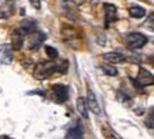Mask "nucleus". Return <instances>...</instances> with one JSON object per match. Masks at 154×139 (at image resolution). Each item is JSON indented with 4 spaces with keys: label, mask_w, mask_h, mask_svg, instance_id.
I'll return each mask as SVG.
<instances>
[{
    "label": "nucleus",
    "mask_w": 154,
    "mask_h": 139,
    "mask_svg": "<svg viewBox=\"0 0 154 139\" xmlns=\"http://www.w3.org/2000/svg\"><path fill=\"white\" fill-rule=\"evenodd\" d=\"M57 70H59L57 63H40L34 69V78L38 79V80H44Z\"/></svg>",
    "instance_id": "nucleus-1"
},
{
    "label": "nucleus",
    "mask_w": 154,
    "mask_h": 139,
    "mask_svg": "<svg viewBox=\"0 0 154 139\" xmlns=\"http://www.w3.org/2000/svg\"><path fill=\"white\" fill-rule=\"evenodd\" d=\"M126 42L130 49H141L144 45H147V36L143 33H138V32H133V33H128L126 36Z\"/></svg>",
    "instance_id": "nucleus-2"
},
{
    "label": "nucleus",
    "mask_w": 154,
    "mask_h": 139,
    "mask_svg": "<svg viewBox=\"0 0 154 139\" xmlns=\"http://www.w3.org/2000/svg\"><path fill=\"white\" fill-rule=\"evenodd\" d=\"M153 82H154L153 75H151V73H150L147 69H144V67H140V69H138L137 78H136V83H137L140 88H144V86L153 85Z\"/></svg>",
    "instance_id": "nucleus-3"
},
{
    "label": "nucleus",
    "mask_w": 154,
    "mask_h": 139,
    "mask_svg": "<svg viewBox=\"0 0 154 139\" xmlns=\"http://www.w3.org/2000/svg\"><path fill=\"white\" fill-rule=\"evenodd\" d=\"M86 102H87V108L93 112L94 115H97V116L101 115V108H100V103H99V100H97L96 95H94V92L91 89L87 90V100H86Z\"/></svg>",
    "instance_id": "nucleus-4"
},
{
    "label": "nucleus",
    "mask_w": 154,
    "mask_h": 139,
    "mask_svg": "<svg viewBox=\"0 0 154 139\" xmlns=\"http://www.w3.org/2000/svg\"><path fill=\"white\" fill-rule=\"evenodd\" d=\"M53 95H54V99L57 103H63L69 98V89L64 85H54L53 86Z\"/></svg>",
    "instance_id": "nucleus-5"
},
{
    "label": "nucleus",
    "mask_w": 154,
    "mask_h": 139,
    "mask_svg": "<svg viewBox=\"0 0 154 139\" xmlns=\"http://www.w3.org/2000/svg\"><path fill=\"white\" fill-rule=\"evenodd\" d=\"M104 22L106 26H109L116 20V16H117V9H116L114 5H110V3H104Z\"/></svg>",
    "instance_id": "nucleus-6"
},
{
    "label": "nucleus",
    "mask_w": 154,
    "mask_h": 139,
    "mask_svg": "<svg viewBox=\"0 0 154 139\" xmlns=\"http://www.w3.org/2000/svg\"><path fill=\"white\" fill-rule=\"evenodd\" d=\"M104 60L110 65H117V63H121V62L126 59V56L119 53V52H109V53H104L103 55Z\"/></svg>",
    "instance_id": "nucleus-7"
},
{
    "label": "nucleus",
    "mask_w": 154,
    "mask_h": 139,
    "mask_svg": "<svg viewBox=\"0 0 154 139\" xmlns=\"http://www.w3.org/2000/svg\"><path fill=\"white\" fill-rule=\"evenodd\" d=\"M77 111H79V113H80V116L83 118V119H87L88 118V108H87V102H86V99H83V98H79L77 99Z\"/></svg>",
    "instance_id": "nucleus-8"
},
{
    "label": "nucleus",
    "mask_w": 154,
    "mask_h": 139,
    "mask_svg": "<svg viewBox=\"0 0 154 139\" xmlns=\"http://www.w3.org/2000/svg\"><path fill=\"white\" fill-rule=\"evenodd\" d=\"M128 13H130V16L134 17V19H141V17L146 16V9L141 7V6L133 5L128 7Z\"/></svg>",
    "instance_id": "nucleus-9"
},
{
    "label": "nucleus",
    "mask_w": 154,
    "mask_h": 139,
    "mask_svg": "<svg viewBox=\"0 0 154 139\" xmlns=\"http://www.w3.org/2000/svg\"><path fill=\"white\" fill-rule=\"evenodd\" d=\"M23 34H32L36 30V23L33 20H26V22L22 23V26L19 29Z\"/></svg>",
    "instance_id": "nucleus-10"
},
{
    "label": "nucleus",
    "mask_w": 154,
    "mask_h": 139,
    "mask_svg": "<svg viewBox=\"0 0 154 139\" xmlns=\"http://www.w3.org/2000/svg\"><path fill=\"white\" fill-rule=\"evenodd\" d=\"M11 43H13V47L14 49H20L23 43V33L20 30H14L13 33V37H11Z\"/></svg>",
    "instance_id": "nucleus-11"
},
{
    "label": "nucleus",
    "mask_w": 154,
    "mask_h": 139,
    "mask_svg": "<svg viewBox=\"0 0 154 139\" xmlns=\"http://www.w3.org/2000/svg\"><path fill=\"white\" fill-rule=\"evenodd\" d=\"M66 139H84L83 138V132L80 128H72L67 131Z\"/></svg>",
    "instance_id": "nucleus-12"
},
{
    "label": "nucleus",
    "mask_w": 154,
    "mask_h": 139,
    "mask_svg": "<svg viewBox=\"0 0 154 139\" xmlns=\"http://www.w3.org/2000/svg\"><path fill=\"white\" fill-rule=\"evenodd\" d=\"M101 70L107 75V76H116L117 75V69L114 67V65H110V63H106V65H103L101 66Z\"/></svg>",
    "instance_id": "nucleus-13"
},
{
    "label": "nucleus",
    "mask_w": 154,
    "mask_h": 139,
    "mask_svg": "<svg viewBox=\"0 0 154 139\" xmlns=\"http://www.w3.org/2000/svg\"><path fill=\"white\" fill-rule=\"evenodd\" d=\"M44 50H46V53H47V56H49L50 59H57L59 52L56 50V47H51V46H44Z\"/></svg>",
    "instance_id": "nucleus-14"
},
{
    "label": "nucleus",
    "mask_w": 154,
    "mask_h": 139,
    "mask_svg": "<svg viewBox=\"0 0 154 139\" xmlns=\"http://www.w3.org/2000/svg\"><path fill=\"white\" fill-rule=\"evenodd\" d=\"M146 123H147V126H149L150 129H153V126H154V122H153V109H150V112H149V121H146Z\"/></svg>",
    "instance_id": "nucleus-15"
},
{
    "label": "nucleus",
    "mask_w": 154,
    "mask_h": 139,
    "mask_svg": "<svg viewBox=\"0 0 154 139\" xmlns=\"http://www.w3.org/2000/svg\"><path fill=\"white\" fill-rule=\"evenodd\" d=\"M30 2V5L33 6L36 10H40V7H42V2L40 0H29Z\"/></svg>",
    "instance_id": "nucleus-16"
},
{
    "label": "nucleus",
    "mask_w": 154,
    "mask_h": 139,
    "mask_svg": "<svg viewBox=\"0 0 154 139\" xmlns=\"http://www.w3.org/2000/svg\"><path fill=\"white\" fill-rule=\"evenodd\" d=\"M0 139H13V138H10V136H7V135H2V136H0Z\"/></svg>",
    "instance_id": "nucleus-17"
},
{
    "label": "nucleus",
    "mask_w": 154,
    "mask_h": 139,
    "mask_svg": "<svg viewBox=\"0 0 154 139\" xmlns=\"http://www.w3.org/2000/svg\"><path fill=\"white\" fill-rule=\"evenodd\" d=\"M64 2H70V0H64Z\"/></svg>",
    "instance_id": "nucleus-18"
}]
</instances>
